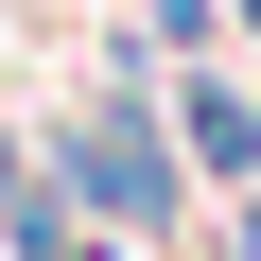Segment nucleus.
Segmentation results:
<instances>
[{
    "instance_id": "f257e3e1",
    "label": "nucleus",
    "mask_w": 261,
    "mask_h": 261,
    "mask_svg": "<svg viewBox=\"0 0 261 261\" xmlns=\"http://www.w3.org/2000/svg\"><path fill=\"white\" fill-rule=\"evenodd\" d=\"M70 209H105L122 244L174 226V157L140 140V105H87V122H70Z\"/></svg>"
},
{
    "instance_id": "f03ea898",
    "label": "nucleus",
    "mask_w": 261,
    "mask_h": 261,
    "mask_svg": "<svg viewBox=\"0 0 261 261\" xmlns=\"http://www.w3.org/2000/svg\"><path fill=\"white\" fill-rule=\"evenodd\" d=\"M174 122H192V157H209V174H261V105H244L226 70H192V87H174Z\"/></svg>"
}]
</instances>
